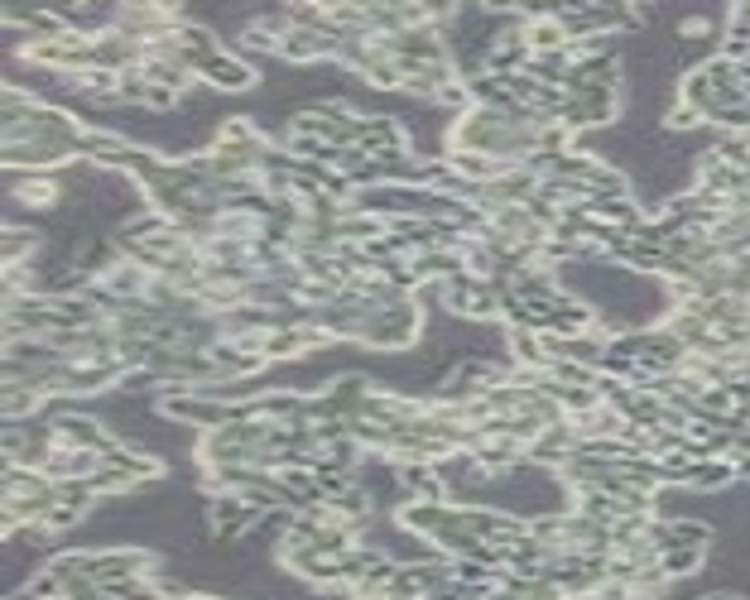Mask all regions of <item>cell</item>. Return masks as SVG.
Here are the masks:
<instances>
[{
  "label": "cell",
  "mask_w": 750,
  "mask_h": 600,
  "mask_svg": "<svg viewBox=\"0 0 750 600\" xmlns=\"http://www.w3.org/2000/svg\"><path fill=\"white\" fill-rule=\"evenodd\" d=\"M438 298L443 308L453 317H467V323H496L500 317V293L496 284H486V279H471V274H457L438 284Z\"/></svg>",
  "instance_id": "cell-1"
},
{
  "label": "cell",
  "mask_w": 750,
  "mask_h": 600,
  "mask_svg": "<svg viewBox=\"0 0 750 600\" xmlns=\"http://www.w3.org/2000/svg\"><path fill=\"white\" fill-rule=\"evenodd\" d=\"M260 519H265V514H260L250 500L236 495V490H213V495H207V524H213V538H217V543L241 538V533L256 528Z\"/></svg>",
  "instance_id": "cell-2"
},
{
  "label": "cell",
  "mask_w": 750,
  "mask_h": 600,
  "mask_svg": "<svg viewBox=\"0 0 750 600\" xmlns=\"http://www.w3.org/2000/svg\"><path fill=\"white\" fill-rule=\"evenodd\" d=\"M197 83H207L217 91H250V87H256V68H250L241 53L227 44V48H217L203 68H197Z\"/></svg>",
  "instance_id": "cell-3"
},
{
  "label": "cell",
  "mask_w": 750,
  "mask_h": 600,
  "mask_svg": "<svg viewBox=\"0 0 750 600\" xmlns=\"http://www.w3.org/2000/svg\"><path fill=\"white\" fill-rule=\"evenodd\" d=\"M394 480H400L404 500L447 504V476H443L433 461H404V466H394Z\"/></svg>",
  "instance_id": "cell-4"
},
{
  "label": "cell",
  "mask_w": 750,
  "mask_h": 600,
  "mask_svg": "<svg viewBox=\"0 0 750 600\" xmlns=\"http://www.w3.org/2000/svg\"><path fill=\"white\" fill-rule=\"evenodd\" d=\"M10 193L24 207H58L63 203V183L54 173H10Z\"/></svg>",
  "instance_id": "cell-5"
},
{
  "label": "cell",
  "mask_w": 750,
  "mask_h": 600,
  "mask_svg": "<svg viewBox=\"0 0 750 600\" xmlns=\"http://www.w3.org/2000/svg\"><path fill=\"white\" fill-rule=\"evenodd\" d=\"M30 255H39V231H24V226H6V250H0V264L6 270H24Z\"/></svg>",
  "instance_id": "cell-6"
},
{
  "label": "cell",
  "mask_w": 750,
  "mask_h": 600,
  "mask_svg": "<svg viewBox=\"0 0 750 600\" xmlns=\"http://www.w3.org/2000/svg\"><path fill=\"white\" fill-rule=\"evenodd\" d=\"M703 553H707V548H669V553L660 557V567L669 571V581H683V577H693V571L703 567Z\"/></svg>",
  "instance_id": "cell-7"
},
{
  "label": "cell",
  "mask_w": 750,
  "mask_h": 600,
  "mask_svg": "<svg viewBox=\"0 0 750 600\" xmlns=\"http://www.w3.org/2000/svg\"><path fill=\"white\" fill-rule=\"evenodd\" d=\"M707 34H713V24H707V20H697V15L678 20V39H707Z\"/></svg>",
  "instance_id": "cell-8"
},
{
  "label": "cell",
  "mask_w": 750,
  "mask_h": 600,
  "mask_svg": "<svg viewBox=\"0 0 750 600\" xmlns=\"http://www.w3.org/2000/svg\"><path fill=\"white\" fill-rule=\"evenodd\" d=\"M713 600H731V596H713Z\"/></svg>",
  "instance_id": "cell-9"
}]
</instances>
